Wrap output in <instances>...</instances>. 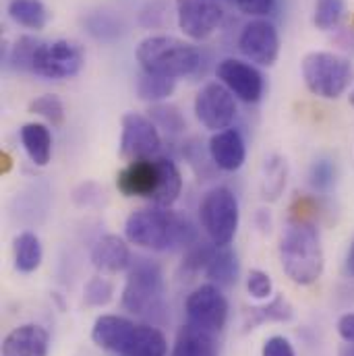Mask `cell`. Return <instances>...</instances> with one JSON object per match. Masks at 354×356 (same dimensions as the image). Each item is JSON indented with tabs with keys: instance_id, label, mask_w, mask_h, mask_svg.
<instances>
[{
	"instance_id": "obj_30",
	"label": "cell",
	"mask_w": 354,
	"mask_h": 356,
	"mask_svg": "<svg viewBox=\"0 0 354 356\" xmlns=\"http://www.w3.org/2000/svg\"><path fill=\"white\" fill-rule=\"evenodd\" d=\"M346 13V2L344 0H315V15L313 23L317 29L328 31L334 29Z\"/></svg>"
},
{
	"instance_id": "obj_42",
	"label": "cell",
	"mask_w": 354,
	"mask_h": 356,
	"mask_svg": "<svg viewBox=\"0 0 354 356\" xmlns=\"http://www.w3.org/2000/svg\"><path fill=\"white\" fill-rule=\"evenodd\" d=\"M351 104H353V106H354V91H353V93H351Z\"/></svg>"
},
{
	"instance_id": "obj_40",
	"label": "cell",
	"mask_w": 354,
	"mask_h": 356,
	"mask_svg": "<svg viewBox=\"0 0 354 356\" xmlns=\"http://www.w3.org/2000/svg\"><path fill=\"white\" fill-rule=\"evenodd\" d=\"M346 273L348 275H353L354 277V241H353V245L348 247V253H346Z\"/></svg>"
},
{
	"instance_id": "obj_19",
	"label": "cell",
	"mask_w": 354,
	"mask_h": 356,
	"mask_svg": "<svg viewBox=\"0 0 354 356\" xmlns=\"http://www.w3.org/2000/svg\"><path fill=\"white\" fill-rule=\"evenodd\" d=\"M21 143L35 166H48L52 158V133L42 122H27L21 127Z\"/></svg>"
},
{
	"instance_id": "obj_14",
	"label": "cell",
	"mask_w": 354,
	"mask_h": 356,
	"mask_svg": "<svg viewBox=\"0 0 354 356\" xmlns=\"http://www.w3.org/2000/svg\"><path fill=\"white\" fill-rule=\"evenodd\" d=\"M216 77L234 97L255 104L264 95V75L249 63L239 58H224L216 67Z\"/></svg>"
},
{
	"instance_id": "obj_28",
	"label": "cell",
	"mask_w": 354,
	"mask_h": 356,
	"mask_svg": "<svg viewBox=\"0 0 354 356\" xmlns=\"http://www.w3.org/2000/svg\"><path fill=\"white\" fill-rule=\"evenodd\" d=\"M147 116L154 120V124L158 129L166 131L168 135H178V133H182L186 129V120H184L182 112L172 104H164V102L152 104Z\"/></svg>"
},
{
	"instance_id": "obj_11",
	"label": "cell",
	"mask_w": 354,
	"mask_h": 356,
	"mask_svg": "<svg viewBox=\"0 0 354 356\" xmlns=\"http://www.w3.org/2000/svg\"><path fill=\"white\" fill-rule=\"evenodd\" d=\"M195 116L214 133L230 129L236 118V97L220 81H211L195 95Z\"/></svg>"
},
{
	"instance_id": "obj_8",
	"label": "cell",
	"mask_w": 354,
	"mask_h": 356,
	"mask_svg": "<svg viewBox=\"0 0 354 356\" xmlns=\"http://www.w3.org/2000/svg\"><path fill=\"white\" fill-rule=\"evenodd\" d=\"M86 63V54L79 44L69 40L40 42L33 60L31 73L46 79H71L81 73Z\"/></svg>"
},
{
	"instance_id": "obj_26",
	"label": "cell",
	"mask_w": 354,
	"mask_h": 356,
	"mask_svg": "<svg viewBox=\"0 0 354 356\" xmlns=\"http://www.w3.org/2000/svg\"><path fill=\"white\" fill-rule=\"evenodd\" d=\"M177 88V79L170 77H162V75H152L141 71L139 79H137V95L150 104H160L164 99H168Z\"/></svg>"
},
{
	"instance_id": "obj_43",
	"label": "cell",
	"mask_w": 354,
	"mask_h": 356,
	"mask_svg": "<svg viewBox=\"0 0 354 356\" xmlns=\"http://www.w3.org/2000/svg\"><path fill=\"white\" fill-rule=\"evenodd\" d=\"M230 2H234V0H230Z\"/></svg>"
},
{
	"instance_id": "obj_38",
	"label": "cell",
	"mask_w": 354,
	"mask_h": 356,
	"mask_svg": "<svg viewBox=\"0 0 354 356\" xmlns=\"http://www.w3.org/2000/svg\"><path fill=\"white\" fill-rule=\"evenodd\" d=\"M234 4L249 17H266L273 10L275 0H234Z\"/></svg>"
},
{
	"instance_id": "obj_34",
	"label": "cell",
	"mask_w": 354,
	"mask_h": 356,
	"mask_svg": "<svg viewBox=\"0 0 354 356\" xmlns=\"http://www.w3.org/2000/svg\"><path fill=\"white\" fill-rule=\"evenodd\" d=\"M214 249L216 245L209 243H195L193 247H188L184 259H182V271L186 273H199V271H205V267L209 264L211 255H214Z\"/></svg>"
},
{
	"instance_id": "obj_9",
	"label": "cell",
	"mask_w": 354,
	"mask_h": 356,
	"mask_svg": "<svg viewBox=\"0 0 354 356\" xmlns=\"http://www.w3.org/2000/svg\"><path fill=\"white\" fill-rule=\"evenodd\" d=\"M228 298L214 282L197 286L184 302L186 323L207 334H220L228 321Z\"/></svg>"
},
{
	"instance_id": "obj_17",
	"label": "cell",
	"mask_w": 354,
	"mask_h": 356,
	"mask_svg": "<svg viewBox=\"0 0 354 356\" xmlns=\"http://www.w3.org/2000/svg\"><path fill=\"white\" fill-rule=\"evenodd\" d=\"M50 334L38 323H23L6 334L2 356H48Z\"/></svg>"
},
{
	"instance_id": "obj_32",
	"label": "cell",
	"mask_w": 354,
	"mask_h": 356,
	"mask_svg": "<svg viewBox=\"0 0 354 356\" xmlns=\"http://www.w3.org/2000/svg\"><path fill=\"white\" fill-rule=\"evenodd\" d=\"M114 298V284L104 275L97 273L89 277L86 288H83V300L89 307H106Z\"/></svg>"
},
{
	"instance_id": "obj_25",
	"label": "cell",
	"mask_w": 354,
	"mask_h": 356,
	"mask_svg": "<svg viewBox=\"0 0 354 356\" xmlns=\"http://www.w3.org/2000/svg\"><path fill=\"white\" fill-rule=\"evenodd\" d=\"M15 267L21 273H33L38 267L42 266L44 259V249L42 243L38 238V234L33 232H21L15 238Z\"/></svg>"
},
{
	"instance_id": "obj_10",
	"label": "cell",
	"mask_w": 354,
	"mask_h": 356,
	"mask_svg": "<svg viewBox=\"0 0 354 356\" xmlns=\"http://www.w3.org/2000/svg\"><path fill=\"white\" fill-rule=\"evenodd\" d=\"M118 147H120V158L129 162L154 158L162 147V137L150 116H143L139 112H127L122 116Z\"/></svg>"
},
{
	"instance_id": "obj_21",
	"label": "cell",
	"mask_w": 354,
	"mask_h": 356,
	"mask_svg": "<svg viewBox=\"0 0 354 356\" xmlns=\"http://www.w3.org/2000/svg\"><path fill=\"white\" fill-rule=\"evenodd\" d=\"M124 356H168V340L156 325H137Z\"/></svg>"
},
{
	"instance_id": "obj_12",
	"label": "cell",
	"mask_w": 354,
	"mask_h": 356,
	"mask_svg": "<svg viewBox=\"0 0 354 356\" xmlns=\"http://www.w3.org/2000/svg\"><path fill=\"white\" fill-rule=\"evenodd\" d=\"M175 4L180 31L195 42L207 40L222 25L224 10L220 0H175Z\"/></svg>"
},
{
	"instance_id": "obj_23",
	"label": "cell",
	"mask_w": 354,
	"mask_h": 356,
	"mask_svg": "<svg viewBox=\"0 0 354 356\" xmlns=\"http://www.w3.org/2000/svg\"><path fill=\"white\" fill-rule=\"evenodd\" d=\"M6 13L17 25L27 29L40 31L48 23V8L42 0H8Z\"/></svg>"
},
{
	"instance_id": "obj_20",
	"label": "cell",
	"mask_w": 354,
	"mask_h": 356,
	"mask_svg": "<svg viewBox=\"0 0 354 356\" xmlns=\"http://www.w3.org/2000/svg\"><path fill=\"white\" fill-rule=\"evenodd\" d=\"M170 356H218V348L211 334L186 323L177 332Z\"/></svg>"
},
{
	"instance_id": "obj_6",
	"label": "cell",
	"mask_w": 354,
	"mask_h": 356,
	"mask_svg": "<svg viewBox=\"0 0 354 356\" xmlns=\"http://www.w3.org/2000/svg\"><path fill=\"white\" fill-rule=\"evenodd\" d=\"M122 309L137 317H152L164 311V273L152 261H139L127 275Z\"/></svg>"
},
{
	"instance_id": "obj_36",
	"label": "cell",
	"mask_w": 354,
	"mask_h": 356,
	"mask_svg": "<svg viewBox=\"0 0 354 356\" xmlns=\"http://www.w3.org/2000/svg\"><path fill=\"white\" fill-rule=\"evenodd\" d=\"M247 292L257 298V300H267L273 294V282L271 275L264 269H251L247 275Z\"/></svg>"
},
{
	"instance_id": "obj_7",
	"label": "cell",
	"mask_w": 354,
	"mask_h": 356,
	"mask_svg": "<svg viewBox=\"0 0 354 356\" xmlns=\"http://www.w3.org/2000/svg\"><path fill=\"white\" fill-rule=\"evenodd\" d=\"M199 220L216 247H228L239 230L241 209L239 199L228 186L209 188L199 203Z\"/></svg>"
},
{
	"instance_id": "obj_41",
	"label": "cell",
	"mask_w": 354,
	"mask_h": 356,
	"mask_svg": "<svg viewBox=\"0 0 354 356\" xmlns=\"http://www.w3.org/2000/svg\"><path fill=\"white\" fill-rule=\"evenodd\" d=\"M338 356H354V342H346V344H342V348H340Z\"/></svg>"
},
{
	"instance_id": "obj_27",
	"label": "cell",
	"mask_w": 354,
	"mask_h": 356,
	"mask_svg": "<svg viewBox=\"0 0 354 356\" xmlns=\"http://www.w3.org/2000/svg\"><path fill=\"white\" fill-rule=\"evenodd\" d=\"M86 27L89 35H93L99 42H112L122 35V21L106 10L91 13L86 19Z\"/></svg>"
},
{
	"instance_id": "obj_18",
	"label": "cell",
	"mask_w": 354,
	"mask_h": 356,
	"mask_svg": "<svg viewBox=\"0 0 354 356\" xmlns=\"http://www.w3.org/2000/svg\"><path fill=\"white\" fill-rule=\"evenodd\" d=\"M91 264L104 275H114L131 266L129 241L118 234H104L91 249Z\"/></svg>"
},
{
	"instance_id": "obj_1",
	"label": "cell",
	"mask_w": 354,
	"mask_h": 356,
	"mask_svg": "<svg viewBox=\"0 0 354 356\" xmlns=\"http://www.w3.org/2000/svg\"><path fill=\"white\" fill-rule=\"evenodd\" d=\"M124 236L135 247L168 251L175 247H193L197 243V228L186 213L150 207L129 213L124 222Z\"/></svg>"
},
{
	"instance_id": "obj_29",
	"label": "cell",
	"mask_w": 354,
	"mask_h": 356,
	"mask_svg": "<svg viewBox=\"0 0 354 356\" xmlns=\"http://www.w3.org/2000/svg\"><path fill=\"white\" fill-rule=\"evenodd\" d=\"M29 112L35 116H42L44 120H48L52 127H61L65 122V104L58 95L54 93H44L40 97H35L29 104Z\"/></svg>"
},
{
	"instance_id": "obj_5",
	"label": "cell",
	"mask_w": 354,
	"mask_h": 356,
	"mask_svg": "<svg viewBox=\"0 0 354 356\" xmlns=\"http://www.w3.org/2000/svg\"><path fill=\"white\" fill-rule=\"evenodd\" d=\"M300 69L307 89L323 99H338L353 83L351 60L336 52H309Z\"/></svg>"
},
{
	"instance_id": "obj_31",
	"label": "cell",
	"mask_w": 354,
	"mask_h": 356,
	"mask_svg": "<svg viewBox=\"0 0 354 356\" xmlns=\"http://www.w3.org/2000/svg\"><path fill=\"white\" fill-rule=\"evenodd\" d=\"M253 311V325H259V323H266V321H277V323H284V321H290L294 317V309L292 305L288 302L286 296L277 294L273 296L266 307H259V309H251Z\"/></svg>"
},
{
	"instance_id": "obj_13",
	"label": "cell",
	"mask_w": 354,
	"mask_h": 356,
	"mask_svg": "<svg viewBox=\"0 0 354 356\" xmlns=\"http://www.w3.org/2000/svg\"><path fill=\"white\" fill-rule=\"evenodd\" d=\"M239 50L255 65L271 67L280 56V33L267 19L249 21L239 35Z\"/></svg>"
},
{
	"instance_id": "obj_37",
	"label": "cell",
	"mask_w": 354,
	"mask_h": 356,
	"mask_svg": "<svg viewBox=\"0 0 354 356\" xmlns=\"http://www.w3.org/2000/svg\"><path fill=\"white\" fill-rule=\"evenodd\" d=\"M262 356H296V353L288 338L271 336V338H267L264 348H262Z\"/></svg>"
},
{
	"instance_id": "obj_2",
	"label": "cell",
	"mask_w": 354,
	"mask_h": 356,
	"mask_svg": "<svg viewBox=\"0 0 354 356\" xmlns=\"http://www.w3.org/2000/svg\"><path fill=\"white\" fill-rule=\"evenodd\" d=\"M116 188L124 197L150 199L156 207L170 209L182 193V175L170 158H143L129 162L118 172Z\"/></svg>"
},
{
	"instance_id": "obj_3",
	"label": "cell",
	"mask_w": 354,
	"mask_h": 356,
	"mask_svg": "<svg viewBox=\"0 0 354 356\" xmlns=\"http://www.w3.org/2000/svg\"><path fill=\"white\" fill-rule=\"evenodd\" d=\"M280 264L296 286H311L321 277L325 257L313 222L298 218L288 224L280 241Z\"/></svg>"
},
{
	"instance_id": "obj_35",
	"label": "cell",
	"mask_w": 354,
	"mask_h": 356,
	"mask_svg": "<svg viewBox=\"0 0 354 356\" xmlns=\"http://www.w3.org/2000/svg\"><path fill=\"white\" fill-rule=\"evenodd\" d=\"M309 180H311L313 188L330 191L334 180H336V166H334V162L328 160V158L315 160L313 166H311V172H309Z\"/></svg>"
},
{
	"instance_id": "obj_4",
	"label": "cell",
	"mask_w": 354,
	"mask_h": 356,
	"mask_svg": "<svg viewBox=\"0 0 354 356\" xmlns=\"http://www.w3.org/2000/svg\"><path fill=\"white\" fill-rule=\"evenodd\" d=\"M141 71L170 79L191 77L201 67V52L172 35H150L137 46Z\"/></svg>"
},
{
	"instance_id": "obj_15",
	"label": "cell",
	"mask_w": 354,
	"mask_h": 356,
	"mask_svg": "<svg viewBox=\"0 0 354 356\" xmlns=\"http://www.w3.org/2000/svg\"><path fill=\"white\" fill-rule=\"evenodd\" d=\"M135 327L137 323H133L122 315H99L91 327V340L102 350L124 356Z\"/></svg>"
},
{
	"instance_id": "obj_16",
	"label": "cell",
	"mask_w": 354,
	"mask_h": 356,
	"mask_svg": "<svg viewBox=\"0 0 354 356\" xmlns=\"http://www.w3.org/2000/svg\"><path fill=\"white\" fill-rule=\"evenodd\" d=\"M211 162L224 172H236L247 160V143L236 129H224L209 139Z\"/></svg>"
},
{
	"instance_id": "obj_24",
	"label": "cell",
	"mask_w": 354,
	"mask_h": 356,
	"mask_svg": "<svg viewBox=\"0 0 354 356\" xmlns=\"http://www.w3.org/2000/svg\"><path fill=\"white\" fill-rule=\"evenodd\" d=\"M288 182V162L286 158L273 154L269 156L262 170V197L266 201H277Z\"/></svg>"
},
{
	"instance_id": "obj_22",
	"label": "cell",
	"mask_w": 354,
	"mask_h": 356,
	"mask_svg": "<svg viewBox=\"0 0 354 356\" xmlns=\"http://www.w3.org/2000/svg\"><path fill=\"white\" fill-rule=\"evenodd\" d=\"M239 257L236 253L228 247H216L214 255L209 259V264L205 267V275L209 277V282L222 286H232L239 280Z\"/></svg>"
},
{
	"instance_id": "obj_33",
	"label": "cell",
	"mask_w": 354,
	"mask_h": 356,
	"mask_svg": "<svg viewBox=\"0 0 354 356\" xmlns=\"http://www.w3.org/2000/svg\"><path fill=\"white\" fill-rule=\"evenodd\" d=\"M38 40L31 38V35H23L15 42V46L10 48V54H8V65L15 69V71H21V73H31V60H33V52L38 48Z\"/></svg>"
},
{
	"instance_id": "obj_39",
	"label": "cell",
	"mask_w": 354,
	"mask_h": 356,
	"mask_svg": "<svg viewBox=\"0 0 354 356\" xmlns=\"http://www.w3.org/2000/svg\"><path fill=\"white\" fill-rule=\"evenodd\" d=\"M338 334L344 342H354V313H346L338 319Z\"/></svg>"
}]
</instances>
